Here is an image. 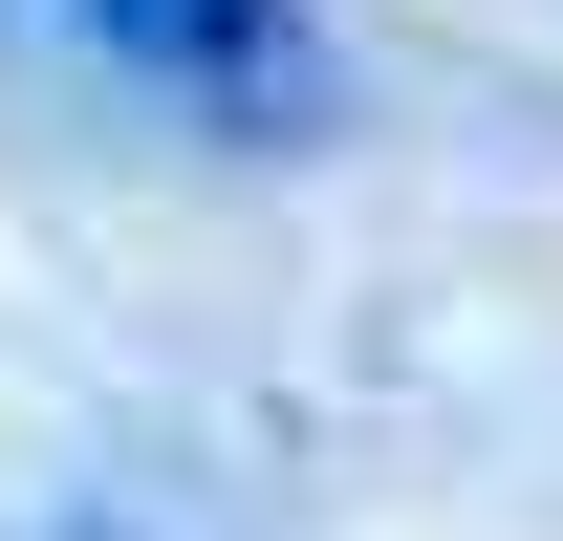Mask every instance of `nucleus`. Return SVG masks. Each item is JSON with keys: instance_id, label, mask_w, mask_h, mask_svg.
<instances>
[{"instance_id": "1", "label": "nucleus", "mask_w": 563, "mask_h": 541, "mask_svg": "<svg viewBox=\"0 0 563 541\" xmlns=\"http://www.w3.org/2000/svg\"><path fill=\"white\" fill-rule=\"evenodd\" d=\"M66 22L131 87L217 109V131H303V109H325V22H303V0H66Z\"/></svg>"}]
</instances>
